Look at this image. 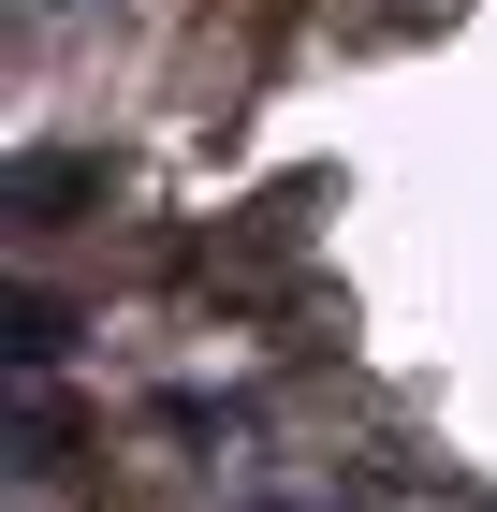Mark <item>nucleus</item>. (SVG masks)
<instances>
[{"label":"nucleus","instance_id":"f03ea898","mask_svg":"<svg viewBox=\"0 0 497 512\" xmlns=\"http://www.w3.org/2000/svg\"><path fill=\"white\" fill-rule=\"evenodd\" d=\"M59 352H74V293H15V366L59 381Z\"/></svg>","mask_w":497,"mask_h":512},{"label":"nucleus","instance_id":"f257e3e1","mask_svg":"<svg viewBox=\"0 0 497 512\" xmlns=\"http://www.w3.org/2000/svg\"><path fill=\"white\" fill-rule=\"evenodd\" d=\"M88 191H117V161H88V147H30L15 161V205H30V220H59V205H88Z\"/></svg>","mask_w":497,"mask_h":512}]
</instances>
